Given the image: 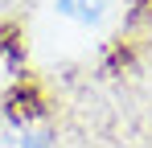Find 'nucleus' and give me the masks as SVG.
Returning <instances> with one entry per match:
<instances>
[{"label":"nucleus","instance_id":"obj_1","mask_svg":"<svg viewBox=\"0 0 152 148\" xmlns=\"http://www.w3.org/2000/svg\"><path fill=\"white\" fill-rule=\"evenodd\" d=\"M53 8H58V17H66L74 25H99L107 0H53Z\"/></svg>","mask_w":152,"mask_h":148},{"label":"nucleus","instance_id":"obj_2","mask_svg":"<svg viewBox=\"0 0 152 148\" xmlns=\"http://www.w3.org/2000/svg\"><path fill=\"white\" fill-rule=\"evenodd\" d=\"M17 144H21V148H53V136L45 132V127H33V123H25Z\"/></svg>","mask_w":152,"mask_h":148}]
</instances>
